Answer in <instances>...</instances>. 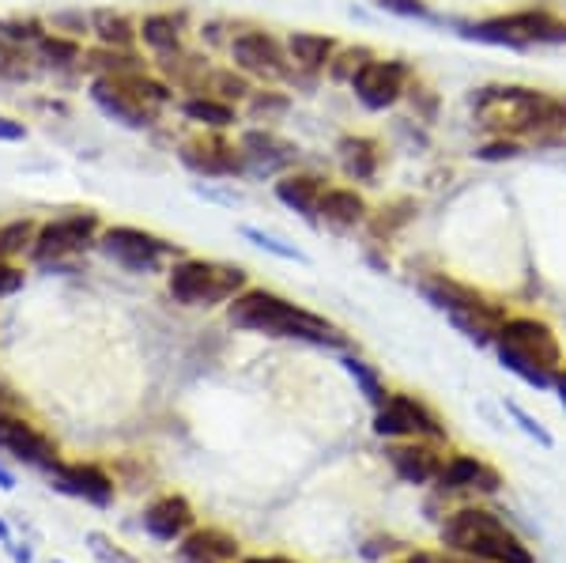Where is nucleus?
Returning <instances> with one entry per match:
<instances>
[{
  "label": "nucleus",
  "instance_id": "nucleus-4",
  "mask_svg": "<svg viewBox=\"0 0 566 563\" xmlns=\"http://www.w3.org/2000/svg\"><path fill=\"white\" fill-rule=\"evenodd\" d=\"M91 103L125 129H148V125L175 103V87L155 80L148 72L129 76H95L91 80Z\"/></svg>",
  "mask_w": 566,
  "mask_h": 563
},
{
  "label": "nucleus",
  "instance_id": "nucleus-9",
  "mask_svg": "<svg viewBox=\"0 0 566 563\" xmlns=\"http://www.w3.org/2000/svg\"><path fill=\"white\" fill-rule=\"evenodd\" d=\"M374 435L381 439H427V442H442L446 439V424L412 394H389V402L374 413Z\"/></svg>",
  "mask_w": 566,
  "mask_h": 563
},
{
  "label": "nucleus",
  "instance_id": "nucleus-30",
  "mask_svg": "<svg viewBox=\"0 0 566 563\" xmlns=\"http://www.w3.org/2000/svg\"><path fill=\"white\" fill-rule=\"evenodd\" d=\"M205 95L223 98V103L239 106V103H245V98L253 95V84H250V76L239 72V69H216V72H208Z\"/></svg>",
  "mask_w": 566,
  "mask_h": 563
},
{
  "label": "nucleus",
  "instance_id": "nucleus-32",
  "mask_svg": "<svg viewBox=\"0 0 566 563\" xmlns=\"http://www.w3.org/2000/svg\"><path fill=\"white\" fill-rule=\"evenodd\" d=\"M34 76V58L27 50V42H12L0 39V80H12V84H23V80Z\"/></svg>",
  "mask_w": 566,
  "mask_h": 563
},
{
  "label": "nucleus",
  "instance_id": "nucleus-51",
  "mask_svg": "<svg viewBox=\"0 0 566 563\" xmlns=\"http://www.w3.org/2000/svg\"><path fill=\"white\" fill-rule=\"evenodd\" d=\"M53 563H65V560H53Z\"/></svg>",
  "mask_w": 566,
  "mask_h": 563
},
{
  "label": "nucleus",
  "instance_id": "nucleus-20",
  "mask_svg": "<svg viewBox=\"0 0 566 563\" xmlns=\"http://www.w3.org/2000/svg\"><path fill=\"white\" fill-rule=\"evenodd\" d=\"M325 178L322 175H310V170H283L272 186L280 205H287L291 212H298L303 220L317 223V208H322V197H325Z\"/></svg>",
  "mask_w": 566,
  "mask_h": 563
},
{
  "label": "nucleus",
  "instance_id": "nucleus-17",
  "mask_svg": "<svg viewBox=\"0 0 566 563\" xmlns=\"http://www.w3.org/2000/svg\"><path fill=\"white\" fill-rule=\"evenodd\" d=\"M392 473H397L405 484H431L442 473V453H438V442H427V439H405L397 447L386 450Z\"/></svg>",
  "mask_w": 566,
  "mask_h": 563
},
{
  "label": "nucleus",
  "instance_id": "nucleus-5",
  "mask_svg": "<svg viewBox=\"0 0 566 563\" xmlns=\"http://www.w3.org/2000/svg\"><path fill=\"white\" fill-rule=\"evenodd\" d=\"M461 34L483 45H506V50H533V45H566V20L547 8L491 15L480 23H461Z\"/></svg>",
  "mask_w": 566,
  "mask_h": 563
},
{
  "label": "nucleus",
  "instance_id": "nucleus-49",
  "mask_svg": "<svg viewBox=\"0 0 566 563\" xmlns=\"http://www.w3.org/2000/svg\"><path fill=\"white\" fill-rule=\"evenodd\" d=\"M405 563H431V556H408Z\"/></svg>",
  "mask_w": 566,
  "mask_h": 563
},
{
  "label": "nucleus",
  "instance_id": "nucleus-40",
  "mask_svg": "<svg viewBox=\"0 0 566 563\" xmlns=\"http://www.w3.org/2000/svg\"><path fill=\"white\" fill-rule=\"evenodd\" d=\"M483 163H502V159H517L522 156V140H510V136H491L488 144L476 152Z\"/></svg>",
  "mask_w": 566,
  "mask_h": 563
},
{
  "label": "nucleus",
  "instance_id": "nucleus-24",
  "mask_svg": "<svg viewBox=\"0 0 566 563\" xmlns=\"http://www.w3.org/2000/svg\"><path fill=\"white\" fill-rule=\"evenodd\" d=\"M336 39L328 34H314V31H291L287 34V58L295 72H306V76H317V72H328V61L336 58Z\"/></svg>",
  "mask_w": 566,
  "mask_h": 563
},
{
  "label": "nucleus",
  "instance_id": "nucleus-31",
  "mask_svg": "<svg viewBox=\"0 0 566 563\" xmlns=\"http://www.w3.org/2000/svg\"><path fill=\"white\" fill-rule=\"evenodd\" d=\"M34 53H39V61L53 69H72L84 61V50H80L76 39H65V34H42L39 42H34Z\"/></svg>",
  "mask_w": 566,
  "mask_h": 563
},
{
  "label": "nucleus",
  "instance_id": "nucleus-6",
  "mask_svg": "<svg viewBox=\"0 0 566 563\" xmlns=\"http://www.w3.org/2000/svg\"><path fill=\"white\" fill-rule=\"evenodd\" d=\"M423 295L431 299L453 325H458L464 337L476 341V344L495 341L499 325L506 322V311H502L499 303H491V299L476 292V288L458 284V280H450V277L423 280Z\"/></svg>",
  "mask_w": 566,
  "mask_h": 563
},
{
  "label": "nucleus",
  "instance_id": "nucleus-48",
  "mask_svg": "<svg viewBox=\"0 0 566 563\" xmlns=\"http://www.w3.org/2000/svg\"><path fill=\"white\" fill-rule=\"evenodd\" d=\"M12 488H15V477L8 473L4 466H0V492H12Z\"/></svg>",
  "mask_w": 566,
  "mask_h": 563
},
{
  "label": "nucleus",
  "instance_id": "nucleus-13",
  "mask_svg": "<svg viewBox=\"0 0 566 563\" xmlns=\"http://www.w3.org/2000/svg\"><path fill=\"white\" fill-rule=\"evenodd\" d=\"M178 159H181V167L193 170L197 178H242L245 175L242 148L231 140H223L216 129L181 144Z\"/></svg>",
  "mask_w": 566,
  "mask_h": 563
},
{
  "label": "nucleus",
  "instance_id": "nucleus-34",
  "mask_svg": "<svg viewBox=\"0 0 566 563\" xmlns=\"http://www.w3.org/2000/svg\"><path fill=\"white\" fill-rule=\"evenodd\" d=\"M291 111V98L283 95V91H253L250 98H245V114H250V122H280L283 114Z\"/></svg>",
  "mask_w": 566,
  "mask_h": 563
},
{
  "label": "nucleus",
  "instance_id": "nucleus-47",
  "mask_svg": "<svg viewBox=\"0 0 566 563\" xmlns=\"http://www.w3.org/2000/svg\"><path fill=\"white\" fill-rule=\"evenodd\" d=\"M242 563H298V560H287V556H245Z\"/></svg>",
  "mask_w": 566,
  "mask_h": 563
},
{
  "label": "nucleus",
  "instance_id": "nucleus-27",
  "mask_svg": "<svg viewBox=\"0 0 566 563\" xmlns=\"http://www.w3.org/2000/svg\"><path fill=\"white\" fill-rule=\"evenodd\" d=\"M181 114L189 117V122L205 125V129H231L234 122H239V111H234L231 103H223V98H212V95H193L181 103Z\"/></svg>",
  "mask_w": 566,
  "mask_h": 563
},
{
  "label": "nucleus",
  "instance_id": "nucleus-12",
  "mask_svg": "<svg viewBox=\"0 0 566 563\" xmlns=\"http://www.w3.org/2000/svg\"><path fill=\"white\" fill-rule=\"evenodd\" d=\"M98 239V216L95 212H72L61 216V220L39 227V239H34V261H65L84 253L91 242Z\"/></svg>",
  "mask_w": 566,
  "mask_h": 563
},
{
  "label": "nucleus",
  "instance_id": "nucleus-3",
  "mask_svg": "<svg viewBox=\"0 0 566 563\" xmlns=\"http://www.w3.org/2000/svg\"><path fill=\"white\" fill-rule=\"evenodd\" d=\"M442 544L458 556L480 563H533L528 544L495 511H483V507L453 511L442 522Z\"/></svg>",
  "mask_w": 566,
  "mask_h": 563
},
{
  "label": "nucleus",
  "instance_id": "nucleus-22",
  "mask_svg": "<svg viewBox=\"0 0 566 563\" xmlns=\"http://www.w3.org/2000/svg\"><path fill=\"white\" fill-rule=\"evenodd\" d=\"M370 220V205L363 201V194L355 189H325L322 208H317V223L333 227V231H352V227H363Z\"/></svg>",
  "mask_w": 566,
  "mask_h": 563
},
{
  "label": "nucleus",
  "instance_id": "nucleus-35",
  "mask_svg": "<svg viewBox=\"0 0 566 563\" xmlns=\"http://www.w3.org/2000/svg\"><path fill=\"white\" fill-rule=\"evenodd\" d=\"M374 61V53L367 45H352V50H336V58L328 61V76L336 80V84H352L355 76H359L363 69H367Z\"/></svg>",
  "mask_w": 566,
  "mask_h": 563
},
{
  "label": "nucleus",
  "instance_id": "nucleus-15",
  "mask_svg": "<svg viewBox=\"0 0 566 563\" xmlns=\"http://www.w3.org/2000/svg\"><path fill=\"white\" fill-rule=\"evenodd\" d=\"M0 453H8L12 461L20 466H31V469H53L57 466V442L50 439L45 431L34 428L31 420L23 416H0Z\"/></svg>",
  "mask_w": 566,
  "mask_h": 563
},
{
  "label": "nucleus",
  "instance_id": "nucleus-8",
  "mask_svg": "<svg viewBox=\"0 0 566 563\" xmlns=\"http://www.w3.org/2000/svg\"><path fill=\"white\" fill-rule=\"evenodd\" d=\"M495 352L502 356L528 359L544 371L563 367V344L555 337V330L541 317H506L495 333Z\"/></svg>",
  "mask_w": 566,
  "mask_h": 563
},
{
  "label": "nucleus",
  "instance_id": "nucleus-42",
  "mask_svg": "<svg viewBox=\"0 0 566 563\" xmlns=\"http://www.w3.org/2000/svg\"><path fill=\"white\" fill-rule=\"evenodd\" d=\"M23 288V272L12 265V261H0V299L15 295Z\"/></svg>",
  "mask_w": 566,
  "mask_h": 563
},
{
  "label": "nucleus",
  "instance_id": "nucleus-38",
  "mask_svg": "<svg viewBox=\"0 0 566 563\" xmlns=\"http://www.w3.org/2000/svg\"><path fill=\"white\" fill-rule=\"evenodd\" d=\"M87 549H91V556H95L98 563H144V560H136L133 552H125L122 544H114L106 533H98V530L87 533Z\"/></svg>",
  "mask_w": 566,
  "mask_h": 563
},
{
  "label": "nucleus",
  "instance_id": "nucleus-2",
  "mask_svg": "<svg viewBox=\"0 0 566 563\" xmlns=\"http://www.w3.org/2000/svg\"><path fill=\"white\" fill-rule=\"evenodd\" d=\"M227 322L234 330L264 333V337L306 341L317 344V348H348V337L328 317L303 311L298 303H291V299L276 292H264V288H245L242 295H234L231 306H227Z\"/></svg>",
  "mask_w": 566,
  "mask_h": 563
},
{
  "label": "nucleus",
  "instance_id": "nucleus-18",
  "mask_svg": "<svg viewBox=\"0 0 566 563\" xmlns=\"http://www.w3.org/2000/svg\"><path fill=\"white\" fill-rule=\"evenodd\" d=\"M239 148L245 156V175H280V170H287L298 156L295 144L280 140V136L269 129L242 133Z\"/></svg>",
  "mask_w": 566,
  "mask_h": 563
},
{
  "label": "nucleus",
  "instance_id": "nucleus-19",
  "mask_svg": "<svg viewBox=\"0 0 566 563\" xmlns=\"http://www.w3.org/2000/svg\"><path fill=\"white\" fill-rule=\"evenodd\" d=\"M193 525L197 514L186 496H159L155 503L144 507V530L155 541H181L186 533H193Z\"/></svg>",
  "mask_w": 566,
  "mask_h": 563
},
{
  "label": "nucleus",
  "instance_id": "nucleus-50",
  "mask_svg": "<svg viewBox=\"0 0 566 563\" xmlns=\"http://www.w3.org/2000/svg\"><path fill=\"white\" fill-rule=\"evenodd\" d=\"M461 560H464V556H461ZM464 563H480V560H464Z\"/></svg>",
  "mask_w": 566,
  "mask_h": 563
},
{
  "label": "nucleus",
  "instance_id": "nucleus-26",
  "mask_svg": "<svg viewBox=\"0 0 566 563\" xmlns=\"http://www.w3.org/2000/svg\"><path fill=\"white\" fill-rule=\"evenodd\" d=\"M336 152H340V167H344V175H348V178L370 181L374 175H378L381 152H378V144H374L370 136H344V140L336 144Z\"/></svg>",
  "mask_w": 566,
  "mask_h": 563
},
{
  "label": "nucleus",
  "instance_id": "nucleus-39",
  "mask_svg": "<svg viewBox=\"0 0 566 563\" xmlns=\"http://www.w3.org/2000/svg\"><path fill=\"white\" fill-rule=\"evenodd\" d=\"M506 413H510V416H514V424H517V428H522V431L528 435V439H536V442H541V447H544V450H552V447H555L552 431H547V428H544V424H541V420H533V416H528V413H525V408H522V405L506 402Z\"/></svg>",
  "mask_w": 566,
  "mask_h": 563
},
{
  "label": "nucleus",
  "instance_id": "nucleus-29",
  "mask_svg": "<svg viewBox=\"0 0 566 563\" xmlns=\"http://www.w3.org/2000/svg\"><path fill=\"white\" fill-rule=\"evenodd\" d=\"M87 69H95L98 76H129V72H148L144 61L136 58L133 50H109V45H98L84 58Z\"/></svg>",
  "mask_w": 566,
  "mask_h": 563
},
{
  "label": "nucleus",
  "instance_id": "nucleus-7",
  "mask_svg": "<svg viewBox=\"0 0 566 563\" xmlns=\"http://www.w3.org/2000/svg\"><path fill=\"white\" fill-rule=\"evenodd\" d=\"M170 299L181 306H219L231 303L234 295L245 292V269L223 265V261H205V258H181L178 265H170L167 277Z\"/></svg>",
  "mask_w": 566,
  "mask_h": 563
},
{
  "label": "nucleus",
  "instance_id": "nucleus-37",
  "mask_svg": "<svg viewBox=\"0 0 566 563\" xmlns=\"http://www.w3.org/2000/svg\"><path fill=\"white\" fill-rule=\"evenodd\" d=\"M242 239H250L253 247L276 253V258H283V261H298V265H306V253H303V250L291 247V242H283V239H276V234L261 231V227H250V223H245V227H242Z\"/></svg>",
  "mask_w": 566,
  "mask_h": 563
},
{
  "label": "nucleus",
  "instance_id": "nucleus-33",
  "mask_svg": "<svg viewBox=\"0 0 566 563\" xmlns=\"http://www.w3.org/2000/svg\"><path fill=\"white\" fill-rule=\"evenodd\" d=\"M34 239H39V227L31 220H12L0 227V261H12L20 258L23 250L34 247Z\"/></svg>",
  "mask_w": 566,
  "mask_h": 563
},
{
  "label": "nucleus",
  "instance_id": "nucleus-11",
  "mask_svg": "<svg viewBox=\"0 0 566 563\" xmlns=\"http://www.w3.org/2000/svg\"><path fill=\"white\" fill-rule=\"evenodd\" d=\"M231 61L239 72H245L250 80H264V84H280V80L295 76V65H291V58H287V45H280L269 31L234 34Z\"/></svg>",
  "mask_w": 566,
  "mask_h": 563
},
{
  "label": "nucleus",
  "instance_id": "nucleus-43",
  "mask_svg": "<svg viewBox=\"0 0 566 563\" xmlns=\"http://www.w3.org/2000/svg\"><path fill=\"white\" fill-rule=\"evenodd\" d=\"M386 12H397V15H416V20H423L427 15V8H423V0H378Z\"/></svg>",
  "mask_w": 566,
  "mask_h": 563
},
{
  "label": "nucleus",
  "instance_id": "nucleus-16",
  "mask_svg": "<svg viewBox=\"0 0 566 563\" xmlns=\"http://www.w3.org/2000/svg\"><path fill=\"white\" fill-rule=\"evenodd\" d=\"M45 477H50V488H57L61 496L84 499L91 507H109L117 496L114 477L95 461H57L53 469H45Z\"/></svg>",
  "mask_w": 566,
  "mask_h": 563
},
{
  "label": "nucleus",
  "instance_id": "nucleus-28",
  "mask_svg": "<svg viewBox=\"0 0 566 563\" xmlns=\"http://www.w3.org/2000/svg\"><path fill=\"white\" fill-rule=\"evenodd\" d=\"M140 39L151 53H159V58L163 53H175V50H181V20H175V15H163V12L144 15Z\"/></svg>",
  "mask_w": 566,
  "mask_h": 563
},
{
  "label": "nucleus",
  "instance_id": "nucleus-45",
  "mask_svg": "<svg viewBox=\"0 0 566 563\" xmlns=\"http://www.w3.org/2000/svg\"><path fill=\"white\" fill-rule=\"evenodd\" d=\"M15 405H20V402L12 397V389L0 383V416H12V413H15Z\"/></svg>",
  "mask_w": 566,
  "mask_h": 563
},
{
  "label": "nucleus",
  "instance_id": "nucleus-14",
  "mask_svg": "<svg viewBox=\"0 0 566 563\" xmlns=\"http://www.w3.org/2000/svg\"><path fill=\"white\" fill-rule=\"evenodd\" d=\"M408 80H412V69L405 61H381L374 58L359 76L352 80V91L367 111H389L400 98L408 95Z\"/></svg>",
  "mask_w": 566,
  "mask_h": 563
},
{
  "label": "nucleus",
  "instance_id": "nucleus-46",
  "mask_svg": "<svg viewBox=\"0 0 566 563\" xmlns=\"http://www.w3.org/2000/svg\"><path fill=\"white\" fill-rule=\"evenodd\" d=\"M555 394H559V402L566 405V367L555 371Z\"/></svg>",
  "mask_w": 566,
  "mask_h": 563
},
{
  "label": "nucleus",
  "instance_id": "nucleus-21",
  "mask_svg": "<svg viewBox=\"0 0 566 563\" xmlns=\"http://www.w3.org/2000/svg\"><path fill=\"white\" fill-rule=\"evenodd\" d=\"M438 492H499V473L491 466H483L480 458L458 453L442 466L438 473Z\"/></svg>",
  "mask_w": 566,
  "mask_h": 563
},
{
  "label": "nucleus",
  "instance_id": "nucleus-41",
  "mask_svg": "<svg viewBox=\"0 0 566 563\" xmlns=\"http://www.w3.org/2000/svg\"><path fill=\"white\" fill-rule=\"evenodd\" d=\"M53 31H65L69 39L91 34V15H84V12H57V15H53Z\"/></svg>",
  "mask_w": 566,
  "mask_h": 563
},
{
  "label": "nucleus",
  "instance_id": "nucleus-44",
  "mask_svg": "<svg viewBox=\"0 0 566 563\" xmlns=\"http://www.w3.org/2000/svg\"><path fill=\"white\" fill-rule=\"evenodd\" d=\"M23 136H27L23 122H15V117H4V114H0V140L15 144V140H23Z\"/></svg>",
  "mask_w": 566,
  "mask_h": 563
},
{
  "label": "nucleus",
  "instance_id": "nucleus-23",
  "mask_svg": "<svg viewBox=\"0 0 566 563\" xmlns=\"http://www.w3.org/2000/svg\"><path fill=\"white\" fill-rule=\"evenodd\" d=\"M239 556H242L239 541L231 533L216 530V525L193 530L181 538V560L186 563H239Z\"/></svg>",
  "mask_w": 566,
  "mask_h": 563
},
{
  "label": "nucleus",
  "instance_id": "nucleus-36",
  "mask_svg": "<svg viewBox=\"0 0 566 563\" xmlns=\"http://www.w3.org/2000/svg\"><path fill=\"white\" fill-rule=\"evenodd\" d=\"M340 363H344V371H348V375L355 378V386H359L363 394H367V402H370L374 408H381V405L389 402V389H386V383H381V378L374 375V371H370L367 363H363L359 356H344Z\"/></svg>",
  "mask_w": 566,
  "mask_h": 563
},
{
  "label": "nucleus",
  "instance_id": "nucleus-10",
  "mask_svg": "<svg viewBox=\"0 0 566 563\" xmlns=\"http://www.w3.org/2000/svg\"><path fill=\"white\" fill-rule=\"evenodd\" d=\"M98 247H103L109 261H117V265L129 272H155L163 265V258L178 253L175 242L159 239V234L144 231V227H129V223L106 227V231L98 234Z\"/></svg>",
  "mask_w": 566,
  "mask_h": 563
},
{
  "label": "nucleus",
  "instance_id": "nucleus-25",
  "mask_svg": "<svg viewBox=\"0 0 566 563\" xmlns=\"http://www.w3.org/2000/svg\"><path fill=\"white\" fill-rule=\"evenodd\" d=\"M91 34L109 50H133V42L140 39V23H133L129 15L114 12V8H98V12H91Z\"/></svg>",
  "mask_w": 566,
  "mask_h": 563
},
{
  "label": "nucleus",
  "instance_id": "nucleus-1",
  "mask_svg": "<svg viewBox=\"0 0 566 563\" xmlns=\"http://www.w3.org/2000/svg\"><path fill=\"white\" fill-rule=\"evenodd\" d=\"M472 114H476L480 129H488L491 136H510V140L566 133V95H552V91L536 87H480L472 95Z\"/></svg>",
  "mask_w": 566,
  "mask_h": 563
}]
</instances>
